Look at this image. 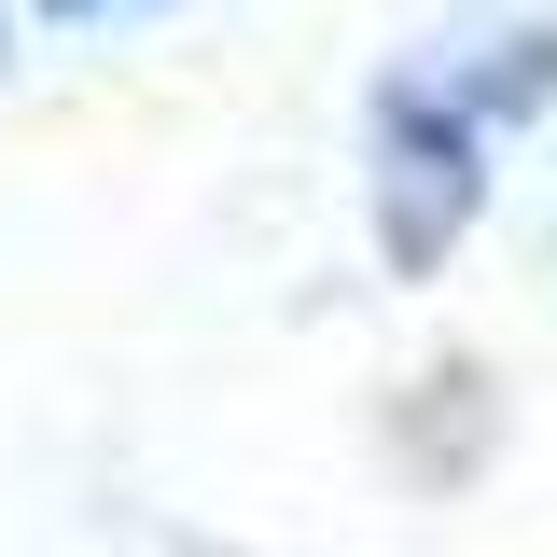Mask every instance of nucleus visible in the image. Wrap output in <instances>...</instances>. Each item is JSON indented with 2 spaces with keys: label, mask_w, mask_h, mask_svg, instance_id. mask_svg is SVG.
I'll use <instances>...</instances> for the list:
<instances>
[{
  "label": "nucleus",
  "mask_w": 557,
  "mask_h": 557,
  "mask_svg": "<svg viewBox=\"0 0 557 557\" xmlns=\"http://www.w3.org/2000/svg\"><path fill=\"white\" fill-rule=\"evenodd\" d=\"M362 153H376V251L405 278H432L487 209V126L432 84V70H391L376 112H362Z\"/></svg>",
  "instance_id": "obj_1"
},
{
  "label": "nucleus",
  "mask_w": 557,
  "mask_h": 557,
  "mask_svg": "<svg viewBox=\"0 0 557 557\" xmlns=\"http://www.w3.org/2000/svg\"><path fill=\"white\" fill-rule=\"evenodd\" d=\"M418 70H432L487 139H502V126H544V112H557V0H530V14H474V28H446Z\"/></svg>",
  "instance_id": "obj_2"
},
{
  "label": "nucleus",
  "mask_w": 557,
  "mask_h": 557,
  "mask_svg": "<svg viewBox=\"0 0 557 557\" xmlns=\"http://www.w3.org/2000/svg\"><path fill=\"white\" fill-rule=\"evenodd\" d=\"M42 14H70V28H98V14H153V0H42Z\"/></svg>",
  "instance_id": "obj_3"
}]
</instances>
